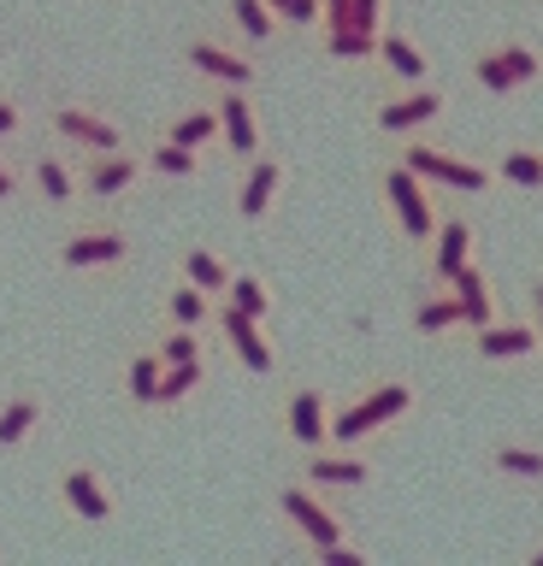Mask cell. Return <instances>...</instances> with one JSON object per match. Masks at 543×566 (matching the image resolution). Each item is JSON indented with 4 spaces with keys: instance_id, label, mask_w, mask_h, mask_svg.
Here are the masks:
<instances>
[{
    "instance_id": "6da1fadb",
    "label": "cell",
    "mask_w": 543,
    "mask_h": 566,
    "mask_svg": "<svg viewBox=\"0 0 543 566\" xmlns=\"http://www.w3.org/2000/svg\"><path fill=\"white\" fill-rule=\"evenodd\" d=\"M378 189H384V207H390V219H396V230H401V242L426 248V242L437 237V219H443V212H437L431 184L396 159V166H384V171H378Z\"/></svg>"
},
{
    "instance_id": "7a4b0ae2",
    "label": "cell",
    "mask_w": 543,
    "mask_h": 566,
    "mask_svg": "<svg viewBox=\"0 0 543 566\" xmlns=\"http://www.w3.org/2000/svg\"><path fill=\"white\" fill-rule=\"evenodd\" d=\"M408 407H414V389L396 384V378L378 384V389H366L361 401H348V407H337V413H331V442H337V449H355V442L378 437L384 424H396Z\"/></svg>"
},
{
    "instance_id": "3957f363",
    "label": "cell",
    "mask_w": 543,
    "mask_h": 566,
    "mask_svg": "<svg viewBox=\"0 0 543 566\" xmlns=\"http://www.w3.org/2000/svg\"><path fill=\"white\" fill-rule=\"evenodd\" d=\"M401 166L419 171L431 189H455V195H479L497 184V171L479 166V159H461V154H443L431 142H401Z\"/></svg>"
},
{
    "instance_id": "277c9868",
    "label": "cell",
    "mask_w": 543,
    "mask_h": 566,
    "mask_svg": "<svg viewBox=\"0 0 543 566\" xmlns=\"http://www.w3.org/2000/svg\"><path fill=\"white\" fill-rule=\"evenodd\" d=\"M48 136L65 142V148H77V154H113V148H130V142H125V124H113L107 113H95V106H77V101L48 106Z\"/></svg>"
},
{
    "instance_id": "5b68a950",
    "label": "cell",
    "mask_w": 543,
    "mask_h": 566,
    "mask_svg": "<svg viewBox=\"0 0 543 566\" xmlns=\"http://www.w3.org/2000/svg\"><path fill=\"white\" fill-rule=\"evenodd\" d=\"M83 195L90 201H125V195L143 184V171H148V159L136 154V148H113V154H83Z\"/></svg>"
},
{
    "instance_id": "8992f818",
    "label": "cell",
    "mask_w": 543,
    "mask_h": 566,
    "mask_svg": "<svg viewBox=\"0 0 543 566\" xmlns=\"http://www.w3.org/2000/svg\"><path fill=\"white\" fill-rule=\"evenodd\" d=\"M130 260V237L125 224H83L60 242V265L65 272H107V265Z\"/></svg>"
},
{
    "instance_id": "52a82bcc",
    "label": "cell",
    "mask_w": 543,
    "mask_h": 566,
    "mask_svg": "<svg viewBox=\"0 0 543 566\" xmlns=\"http://www.w3.org/2000/svg\"><path fill=\"white\" fill-rule=\"evenodd\" d=\"M278 507H284V520H290L295 531H302V543L313 548V555L348 537V525L320 502V495H313V484H284V490H278Z\"/></svg>"
},
{
    "instance_id": "ba28073f",
    "label": "cell",
    "mask_w": 543,
    "mask_h": 566,
    "mask_svg": "<svg viewBox=\"0 0 543 566\" xmlns=\"http://www.w3.org/2000/svg\"><path fill=\"white\" fill-rule=\"evenodd\" d=\"M213 325L224 331V343H231V354L242 360V371L267 378V371L278 366V354L267 343V331H260V318H249L242 307H231V301H213Z\"/></svg>"
},
{
    "instance_id": "9c48e42d",
    "label": "cell",
    "mask_w": 543,
    "mask_h": 566,
    "mask_svg": "<svg viewBox=\"0 0 543 566\" xmlns=\"http://www.w3.org/2000/svg\"><path fill=\"white\" fill-rule=\"evenodd\" d=\"M443 113H449V95H443V88L414 83L408 95H396V101L378 106V130H384V136H419L426 124H437Z\"/></svg>"
},
{
    "instance_id": "30bf717a",
    "label": "cell",
    "mask_w": 543,
    "mask_h": 566,
    "mask_svg": "<svg viewBox=\"0 0 543 566\" xmlns=\"http://www.w3.org/2000/svg\"><path fill=\"white\" fill-rule=\"evenodd\" d=\"M184 60H189V71H201V77L219 83V88H249L254 83V60L242 48L219 42V35H196V42L184 48Z\"/></svg>"
},
{
    "instance_id": "8fae6325",
    "label": "cell",
    "mask_w": 543,
    "mask_h": 566,
    "mask_svg": "<svg viewBox=\"0 0 543 566\" xmlns=\"http://www.w3.org/2000/svg\"><path fill=\"white\" fill-rule=\"evenodd\" d=\"M60 502L72 507V520H83V525L118 520V495L107 490V478H101L95 467H65L60 472Z\"/></svg>"
},
{
    "instance_id": "7c38bea8",
    "label": "cell",
    "mask_w": 543,
    "mask_h": 566,
    "mask_svg": "<svg viewBox=\"0 0 543 566\" xmlns=\"http://www.w3.org/2000/svg\"><path fill=\"white\" fill-rule=\"evenodd\" d=\"M284 437L295 442V449H325L331 442V396L325 389H290L284 401Z\"/></svg>"
},
{
    "instance_id": "4fadbf2b",
    "label": "cell",
    "mask_w": 543,
    "mask_h": 566,
    "mask_svg": "<svg viewBox=\"0 0 543 566\" xmlns=\"http://www.w3.org/2000/svg\"><path fill=\"white\" fill-rule=\"evenodd\" d=\"M219 142H224V154L231 159H242V166H249V159L260 154V113H254V101L242 95V88H224L219 95Z\"/></svg>"
},
{
    "instance_id": "5bb4252c",
    "label": "cell",
    "mask_w": 543,
    "mask_h": 566,
    "mask_svg": "<svg viewBox=\"0 0 543 566\" xmlns=\"http://www.w3.org/2000/svg\"><path fill=\"white\" fill-rule=\"evenodd\" d=\"M472 224L461 219V212H443V219H437V237L419 248V254H426V272H431V283H449L455 272H461V265L472 260Z\"/></svg>"
},
{
    "instance_id": "9a60e30c",
    "label": "cell",
    "mask_w": 543,
    "mask_h": 566,
    "mask_svg": "<svg viewBox=\"0 0 543 566\" xmlns=\"http://www.w3.org/2000/svg\"><path fill=\"white\" fill-rule=\"evenodd\" d=\"M24 177H30V189H36L48 207H72L83 195V171L60 148H36V154H30V166H24Z\"/></svg>"
},
{
    "instance_id": "2e32d148",
    "label": "cell",
    "mask_w": 543,
    "mask_h": 566,
    "mask_svg": "<svg viewBox=\"0 0 543 566\" xmlns=\"http://www.w3.org/2000/svg\"><path fill=\"white\" fill-rule=\"evenodd\" d=\"M543 336L537 325H525V318H490V325L472 331V354L479 360H525V354H537Z\"/></svg>"
},
{
    "instance_id": "e0dca14e",
    "label": "cell",
    "mask_w": 543,
    "mask_h": 566,
    "mask_svg": "<svg viewBox=\"0 0 543 566\" xmlns=\"http://www.w3.org/2000/svg\"><path fill=\"white\" fill-rule=\"evenodd\" d=\"M278 189H284V159H272V154H254L249 159V177L237 184V219H267L272 201H278Z\"/></svg>"
},
{
    "instance_id": "ac0fdd59",
    "label": "cell",
    "mask_w": 543,
    "mask_h": 566,
    "mask_svg": "<svg viewBox=\"0 0 543 566\" xmlns=\"http://www.w3.org/2000/svg\"><path fill=\"white\" fill-rule=\"evenodd\" d=\"M307 484L313 490H366V484H373V467H366V460L361 454H331V442H325V449H307Z\"/></svg>"
},
{
    "instance_id": "d6986e66",
    "label": "cell",
    "mask_w": 543,
    "mask_h": 566,
    "mask_svg": "<svg viewBox=\"0 0 543 566\" xmlns=\"http://www.w3.org/2000/svg\"><path fill=\"white\" fill-rule=\"evenodd\" d=\"M378 65L390 71L396 83H408V88L414 83H431V60H426V48H419L408 30H390V24L378 30Z\"/></svg>"
},
{
    "instance_id": "ffe728a7",
    "label": "cell",
    "mask_w": 543,
    "mask_h": 566,
    "mask_svg": "<svg viewBox=\"0 0 543 566\" xmlns=\"http://www.w3.org/2000/svg\"><path fill=\"white\" fill-rule=\"evenodd\" d=\"M449 290H455V301H461V313H467V331H479V325L497 318V295H490V277L479 272V260H467L461 272L449 277Z\"/></svg>"
},
{
    "instance_id": "44dd1931",
    "label": "cell",
    "mask_w": 543,
    "mask_h": 566,
    "mask_svg": "<svg viewBox=\"0 0 543 566\" xmlns=\"http://www.w3.org/2000/svg\"><path fill=\"white\" fill-rule=\"evenodd\" d=\"M42 424V396L36 389H19V396L0 401V449H24Z\"/></svg>"
},
{
    "instance_id": "7402d4cb",
    "label": "cell",
    "mask_w": 543,
    "mask_h": 566,
    "mask_svg": "<svg viewBox=\"0 0 543 566\" xmlns=\"http://www.w3.org/2000/svg\"><path fill=\"white\" fill-rule=\"evenodd\" d=\"M414 331L419 336H449V331H467V313H461V301H455L449 283H437V290L414 307Z\"/></svg>"
},
{
    "instance_id": "603a6c76",
    "label": "cell",
    "mask_w": 543,
    "mask_h": 566,
    "mask_svg": "<svg viewBox=\"0 0 543 566\" xmlns=\"http://www.w3.org/2000/svg\"><path fill=\"white\" fill-rule=\"evenodd\" d=\"M154 177H166V184H196L201 177V148H184V142H154V148L143 154Z\"/></svg>"
},
{
    "instance_id": "cb8c5ba5",
    "label": "cell",
    "mask_w": 543,
    "mask_h": 566,
    "mask_svg": "<svg viewBox=\"0 0 543 566\" xmlns=\"http://www.w3.org/2000/svg\"><path fill=\"white\" fill-rule=\"evenodd\" d=\"M213 301L219 295H207L201 290V283H178V290H171L166 295V325H189V331H207V325H213Z\"/></svg>"
},
{
    "instance_id": "d4e9b609",
    "label": "cell",
    "mask_w": 543,
    "mask_h": 566,
    "mask_svg": "<svg viewBox=\"0 0 543 566\" xmlns=\"http://www.w3.org/2000/svg\"><path fill=\"white\" fill-rule=\"evenodd\" d=\"M231 18H237L242 42H254V48H267L272 35L284 30V18L272 12V0H231Z\"/></svg>"
},
{
    "instance_id": "484cf974",
    "label": "cell",
    "mask_w": 543,
    "mask_h": 566,
    "mask_svg": "<svg viewBox=\"0 0 543 566\" xmlns=\"http://www.w3.org/2000/svg\"><path fill=\"white\" fill-rule=\"evenodd\" d=\"M166 142H184V148H207L219 142V106H189L166 124Z\"/></svg>"
},
{
    "instance_id": "4316f807",
    "label": "cell",
    "mask_w": 543,
    "mask_h": 566,
    "mask_svg": "<svg viewBox=\"0 0 543 566\" xmlns=\"http://www.w3.org/2000/svg\"><path fill=\"white\" fill-rule=\"evenodd\" d=\"M490 467L502 478H520V484H543V449H525V442H497Z\"/></svg>"
},
{
    "instance_id": "83f0119b",
    "label": "cell",
    "mask_w": 543,
    "mask_h": 566,
    "mask_svg": "<svg viewBox=\"0 0 543 566\" xmlns=\"http://www.w3.org/2000/svg\"><path fill=\"white\" fill-rule=\"evenodd\" d=\"M490 171H497V184H508V189H543V154L537 148H508Z\"/></svg>"
},
{
    "instance_id": "f1b7e54d",
    "label": "cell",
    "mask_w": 543,
    "mask_h": 566,
    "mask_svg": "<svg viewBox=\"0 0 543 566\" xmlns=\"http://www.w3.org/2000/svg\"><path fill=\"white\" fill-rule=\"evenodd\" d=\"M219 301H231V307H242L249 318H260V325H267V313H272V290L254 272H231V283H224Z\"/></svg>"
},
{
    "instance_id": "f546056e",
    "label": "cell",
    "mask_w": 543,
    "mask_h": 566,
    "mask_svg": "<svg viewBox=\"0 0 543 566\" xmlns=\"http://www.w3.org/2000/svg\"><path fill=\"white\" fill-rule=\"evenodd\" d=\"M160 354H154V348H143V354H136V360H130V371H125V384H130V401L136 407H160Z\"/></svg>"
},
{
    "instance_id": "4dcf8cb0",
    "label": "cell",
    "mask_w": 543,
    "mask_h": 566,
    "mask_svg": "<svg viewBox=\"0 0 543 566\" xmlns=\"http://www.w3.org/2000/svg\"><path fill=\"white\" fill-rule=\"evenodd\" d=\"M184 277L201 283L207 295H224V283H231V265H224L213 248H189V254H184Z\"/></svg>"
},
{
    "instance_id": "1f68e13d",
    "label": "cell",
    "mask_w": 543,
    "mask_h": 566,
    "mask_svg": "<svg viewBox=\"0 0 543 566\" xmlns=\"http://www.w3.org/2000/svg\"><path fill=\"white\" fill-rule=\"evenodd\" d=\"M160 366H184V360H207V331H189V325H171L160 336Z\"/></svg>"
},
{
    "instance_id": "d6a6232c",
    "label": "cell",
    "mask_w": 543,
    "mask_h": 566,
    "mask_svg": "<svg viewBox=\"0 0 543 566\" xmlns=\"http://www.w3.org/2000/svg\"><path fill=\"white\" fill-rule=\"evenodd\" d=\"M472 83H479L484 95H497V101H502V95H514V88H520V83H514V71L502 65V53H497V48L472 53Z\"/></svg>"
},
{
    "instance_id": "836d02e7",
    "label": "cell",
    "mask_w": 543,
    "mask_h": 566,
    "mask_svg": "<svg viewBox=\"0 0 543 566\" xmlns=\"http://www.w3.org/2000/svg\"><path fill=\"white\" fill-rule=\"evenodd\" d=\"M201 384H207V360H184V366H166V371H160V407L184 401V396H196Z\"/></svg>"
},
{
    "instance_id": "e575fe53",
    "label": "cell",
    "mask_w": 543,
    "mask_h": 566,
    "mask_svg": "<svg viewBox=\"0 0 543 566\" xmlns=\"http://www.w3.org/2000/svg\"><path fill=\"white\" fill-rule=\"evenodd\" d=\"M325 48H331V60H378V35L373 30H355V24L325 30Z\"/></svg>"
},
{
    "instance_id": "d590c367",
    "label": "cell",
    "mask_w": 543,
    "mask_h": 566,
    "mask_svg": "<svg viewBox=\"0 0 543 566\" xmlns=\"http://www.w3.org/2000/svg\"><path fill=\"white\" fill-rule=\"evenodd\" d=\"M502 65L514 71V83H537L543 77V60H537V48H525V42H502Z\"/></svg>"
},
{
    "instance_id": "8d00e7d4",
    "label": "cell",
    "mask_w": 543,
    "mask_h": 566,
    "mask_svg": "<svg viewBox=\"0 0 543 566\" xmlns=\"http://www.w3.org/2000/svg\"><path fill=\"white\" fill-rule=\"evenodd\" d=\"M24 189H30L24 159H12V154H7V142H0V207H7V201H19Z\"/></svg>"
},
{
    "instance_id": "74e56055",
    "label": "cell",
    "mask_w": 543,
    "mask_h": 566,
    "mask_svg": "<svg viewBox=\"0 0 543 566\" xmlns=\"http://www.w3.org/2000/svg\"><path fill=\"white\" fill-rule=\"evenodd\" d=\"M272 12L284 18V24L307 30V24H320V18H325V0H272Z\"/></svg>"
},
{
    "instance_id": "f35d334b",
    "label": "cell",
    "mask_w": 543,
    "mask_h": 566,
    "mask_svg": "<svg viewBox=\"0 0 543 566\" xmlns=\"http://www.w3.org/2000/svg\"><path fill=\"white\" fill-rule=\"evenodd\" d=\"M30 124V113H24V101L19 95H0V142H12Z\"/></svg>"
},
{
    "instance_id": "ab89813d",
    "label": "cell",
    "mask_w": 543,
    "mask_h": 566,
    "mask_svg": "<svg viewBox=\"0 0 543 566\" xmlns=\"http://www.w3.org/2000/svg\"><path fill=\"white\" fill-rule=\"evenodd\" d=\"M348 24L355 30H384V0H348Z\"/></svg>"
},
{
    "instance_id": "60d3db41",
    "label": "cell",
    "mask_w": 543,
    "mask_h": 566,
    "mask_svg": "<svg viewBox=\"0 0 543 566\" xmlns=\"http://www.w3.org/2000/svg\"><path fill=\"white\" fill-rule=\"evenodd\" d=\"M320 560H325V566H361L366 555H361V548H355V543L343 537V543H331V548H320Z\"/></svg>"
},
{
    "instance_id": "b9f144b4",
    "label": "cell",
    "mask_w": 543,
    "mask_h": 566,
    "mask_svg": "<svg viewBox=\"0 0 543 566\" xmlns=\"http://www.w3.org/2000/svg\"><path fill=\"white\" fill-rule=\"evenodd\" d=\"M532 307H537V318H532V325H537V336H543V277L532 283Z\"/></svg>"
},
{
    "instance_id": "7bdbcfd3",
    "label": "cell",
    "mask_w": 543,
    "mask_h": 566,
    "mask_svg": "<svg viewBox=\"0 0 543 566\" xmlns=\"http://www.w3.org/2000/svg\"><path fill=\"white\" fill-rule=\"evenodd\" d=\"M532 566H543V548H537V555H532Z\"/></svg>"
}]
</instances>
